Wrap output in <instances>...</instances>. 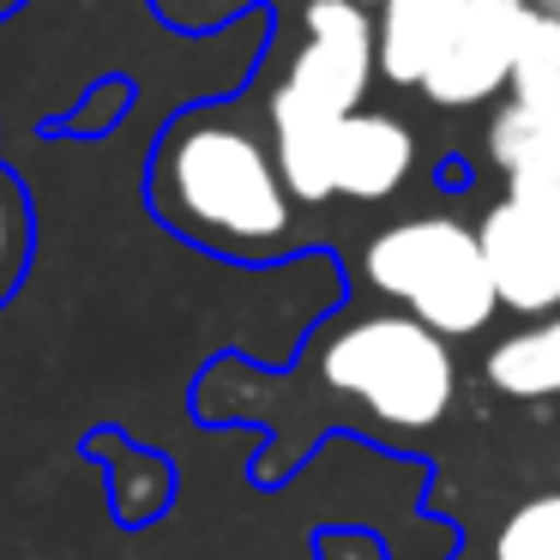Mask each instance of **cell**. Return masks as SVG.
I'll return each instance as SVG.
<instances>
[{"label":"cell","instance_id":"cell-6","mask_svg":"<svg viewBox=\"0 0 560 560\" xmlns=\"http://www.w3.org/2000/svg\"><path fill=\"white\" fill-rule=\"evenodd\" d=\"M476 235H482V259L500 307H512L524 319L560 314V211L500 194L476 218Z\"/></svg>","mask_w":560,"mask_h":560},{"label":"cell","instance_id":"cell-9","mask_svg":"<svg viewBox=\"0 0 560 560\" xmlns=\"http://www.w3.org/2000/svg\"><path fill=\"white\" fill-rule=\"evenodd\" d=\"M338 127H343V115H326L314 103H302L283 79L266 91V133H271V151H278V170L290 182L295 206H326V199H338V182H331Z\"/></svg>","mask_w":560,"mask_h":560},{"label":"cell","instance_id":"cell-14","mask_svg":"<svg viewBox=\"0 0 560 560\" xmlns=\"http://www.w3.org/2000/svg\"><path fill=\"white\" fill-rule=\"evenodd\" d=\"M494 560H560V494H530L494 530Z\"/></svg>","mask_w":560,"mask_h":560},{"label":"cell","instance_id":"cell-2","mask_svg":"<svg viewBox=\"0 0 560 560\" xmlns=\"http://www.w3.org/2000/svg\"><path fill=\"white\" fill-rule=\"evenodd\" d=\"M319 380L338 398L362 404L374 422L386 428H434L458 398V362H452V338L422 326L416 314H362L343 319L326 343H319Z\"/></svg>","mask_w":560,"mask_h":560},{"label":"cell","instance_id":"cell-16","mask_svg":"<svg viewBox=\"0 0 560 560\" xmlns=\"http://www.w3.org/2000/svg\"><path fill=\"white\" fill-rule=\"evenodd\" d=\"M536 13H548V19H560V0H530Z\"/></svg>","mask_w":560,"mask_h":560},{"label":"cell","instance_id":"cell-8","mask_svg":"<svg viewBox=\"0 0 560 560\" xmlns=\"http://www.w3.org/2000/svg\"><path fill=\"white\" fill-rule=\"evenodd\" d=\"M482 151L506 175V194L560 211V109H536L518 97L494 103Z\"/></svg>","mask_w":560,"mask_h":560},{"label":"cell","instance_id":"cell-12","mask_svg":"<svg viewBox=\"0 0 560 560\" xmlns=\"http://www.w3.org/2000/svg\"><path fill=\"white\" fill-rule=\"evenodd\" d=\"M85 458L103 464V476H109V506L121 524H151L170 506V464L151 446H133L115 428H97V434H85Z\"/></svg>","mask_w":560,"mask_h":560},{"label":"cell","instance_id":"cell-7","mask_svg":"<svg viewBox=\"0 0 560 560\" xmlns=\"http://www.w3.org/2000/svg\"><path fill=\"white\" fill-rule=\"evenodd\" d=\"M416 127L392 109H355L343 115L338 127V158H331V182H338V199H362V206H380L392 199L404 182L416 175Z\"/></svg>","mask_w":560,"mask_h":560},{"label":"cell","instance_id":"cell-3","mask_svg":"<svg viewBox=\"0 0 560 560\" xmlns=\"http://www.w3.org/2000/svg\"><path fill=\"white\" fill-rule=\"evenodd\" d=\"M362 278L392 307L434 326L440 338H476L500 307L482 259V235H476V223L452 218V211L386 223L362 254Z\"/></svg>","mask_w":560,"mask_h":560},{"label":"cell","instance_id":"cell-4","mask_svg":"<svg viewBox=\"0 0 560 560\" xmlns=\"http://www.w3.org/2000/svg\"><path fill=\"white\" fill-rule=\"evenodd\" d=\"M380 79V13L362 0H307L302 43L290 49L283 85L326 115L368 109V91Z\"/></svg>","mask_w":560,"mask_h":560},{"label":"cell","instance_id":"cell-11","mask_svg":"<svg viewBox=\"0 0 560 560\" xmlns=\"http://www.w3.org/2000/svg\"><path fill=\"white\" fill-rule=\"evenodd\" d=\"M482 380L524 404L560 398V314L524 319L518 331L494 338V350L482 355Z\"/></svg>","mask_w":560,"mask_h":560},{"label":"cell","instance_id":"cell-13","mask_svg":"<svg viewBox=\"0 0 560 560\" xmlns=\"http://www.w3.org/2000/svg\"><path fill=\"white\" fill-rule=\"evenodd\" d=\"M506 97L536 103V109H560V19L536 13V7H530V25H524L518 61H512Z\"/></svg>","mask_w":560,"mask_h":560},{"label":"cell","instance_id":"cell-1","mask_svg":"<svg viewBox=\"0 0 560 560\" xmlns=\"http://www.w3.org/2000/svg\"><path fill=\"white\" fill-rule=\"evenodd\" d=\"M151 206L175 235L230 259H278L295 242V194L271 133L235 109H194L163 133Z\"/></svg>","mask_w":560,"mask_h":560},{"label":"cell","instance_id":"cell-18","mask_svg":"<svg viewBox=\"0 0 560 560\" xmlns=\"http://www.w3.org/2000/svg\"><path fill=\"white\" fill-rule=\"evenodd\" d=\"M7 7H13V0H0V13H7Z\"/></svg>","mask_w":560,"mask_h":560},{"label":"cell","instance_id":"cell-17","mask_svg":"<svg viewBox=\"0 0 560 560\" xmlns=\"http://www.w3.org/2000/svg\"><path fill=\"white\" fill-rule=\"evenodd\" d=\"M362 7H374V13H380V7H386V0H362Z\"/></svg>","mask_w":560,"mask_h":560},{"label":"cell","instance_id":"cell-10","mask_svg":"<svg viewBox=\"0 0 560 560\" xmlns=\"http://www.w3.org/2000/svg\"><path fill=\"white\" fill-rule=\"evenodd\" d=\"M464 0H386L380 7V79L422 91L446 31L458 25Z\"/></svg>","mask_w":560,"mask_h":560},{"label":"cell","instance_id":"cell-15","mask_svg":"<svg viewBox=\"0 0 560 560\" xmlns=\"http://www.w3.org/2000/svg\"><path fill=\"white\" fill-rule=\"evenodd\" d=\"M25 259H31V211H25V194L13 187V175H0V302L19 290Z\"/></svg>","mask_w":560,"mask_h":560},{"label":"cell","instance_id":"cell-5","mask_svg":"<svg viewBox=\"0 0 560 560\" xmlns=\"http://www.w3.org/2000/svg\"><path fill=\"white\" fill-rule=\"evenodd\" d=\"M524 25H530V0H464L458 25L446 31L422 79V97L434 109H488L494 97L506 103Z\"/></svg>","mask_w":560,"mask_h":560}]
</instances>
